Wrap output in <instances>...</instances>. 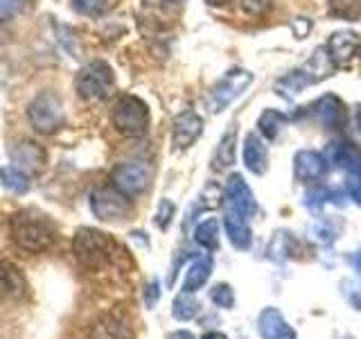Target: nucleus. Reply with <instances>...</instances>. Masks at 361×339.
<instances>
[{
  "instance_id": "obj_1",
  "label": "nucleus",
  "mask_w": 361,
  "mask_h": 339,
  "mask_svg": "<svg viewBox=\"0 0 361 339\" xmlns=\"http://www.w3.org/2000/svg\"><path fill=\"white\" fill-rule=\"evenodd\" d=\"M11 237L18 249L27 254H41L54 244L56 229L54 224L37 210H20L9 222Z\"/></svg>"
},
{
  "instance_id": "obj_2",
  "label": "nucleus",
  "mask_w": 361,
  "mask_h": 339,
  "mask_svg": "<svg viewBox=\"0 0 361 339\" xmlns=\"http://www.w3.org/2000/svg\"><path fill=\"white\" fill-rule=\"evenodd\" d=\"M73 251L86 269H99L102 265L111 263L113 251H116V242L102 231L82 229L75 235Z\"/></svg>"
},
{
  "instance_id": "obj_3",
  "label": "nucleus",
  "mask_w": 361,
  "mask_h": 339,
  "mask_svg": "<svg viewBox=\"0 0 361 339\" xmlns=\"http://www.w3.org/2000/svg\"><path fill=\"white\" fill-rule=\"evenodd\" d=\"M113 127L122 136H129V138L145 136L149 129V109L140 97L124 95L113 107Z\"/></svg>"
},
{
  "instance_id": "obj_4",
  "label": "nucleus",
  "mask_w": 361,
  "mask_h": 339,
  "mask_svg": "<svg viewBox=\"0 0 361 339\" xmlns=\"http://www.w3.org/2000/svg\"><path fill=\"white\" fill-rule=\"evenodd\" d=\"M27 120L37 133L50 136L54 131H59L66 122V113L59 95L45 90V93L34 97L27 107Z\"/></svg>"
},
{
  "instance_id": "obj_5",
  "label": "nucleus",
  "mask_w": 361,
  "mask_h": 339,
  "mask_svg": "<svg viewBox=\"0 0 361 339\" xmlns=\"http://www.w3.org/2000/svg\"><path fill=\"white\" fill-rule=\"evenodd\" d=\"M116 79H113V71L111 66L104 61H90L88 66H84L77 75V93L82 100L95 102V100H104L111 90Z\"/></svg>"
},
{
  "instance_id": "obj_6",
  "label": "nucleus",
  "mask_w": 361,
  "mask_h": 339,
  "mask_svg": "<svg viewBox=\"0 0 361 339\" xmlns=\"http://www.w3.org/2000/svg\"><path fill=\"white\" fill-rule=\"evenodd\" d=\"M253 82V75L244 71V68H233V71L226 73L217 84L212 86L210 95L206 100L208 111L210 113H219L226 107L231 105L233 100L240 97L244 90L248 88V84Z\"/></svg>"
},
{
  "instance_id": "obj_7",
  "label": "nucleus",
  "mask_w": 361,
  "mask_h": 339,
  "mask_svg": "<svg viewBox=\"0 0 361 339\" xmlns=\"http://www.w3.org/2000/svg\"><path fill=\"white\" fill-rule=\"evenodd\" d=\"M90 210L102 222H120L131 213V203L118 188H97L90 195Z\"/></svg>"
},
{
  "instance_id": "obj_8",
  "label": "nucleus",
  "mask_w": 361,
  "mask_h": 339,
  "mask_svg": "<svg viewBox=\"0 0 361 339\" xmlns=\"http://www.w3.org/2000/svg\"><path fill=\"white\" fill-rule=\"evenodd\" d=\"M149 179H152L149 165L142 163V161H131V163H122L113 170L111 184H113V188H118L122 195L135 197V195H140V192L147 190Z\"/></svg>"
},
{
  "instance_id": "obj_9",
  "label": "nucleus",
  "mask_w": 361,
  "mask_h": 339,
  "mask_svg": "<svg viewBox=\"0 0 361 339\" xmlns=\"http://www.w3.org/2000/svg\"><path fill=\"white\" fill-rule=\"evenodd\" d=\"M224 206H231L235 210L244 213L246 218H253L257 213V199L253 190L248 188L242 174H231L224 186Z\"/></svg>"
},
{
  "instance_id": "obj_10",
  "label": "nucleus",
  "mask_w": 361,
  "mask_h": 339,
  "mask_svg": "<svg viewBox=\"0 0 361 339\" xmlns=\"http://www.w3.org/2000/svg\"><path fill=\"white\" fill-rule=\"evenodd\" d=\"M325 161L332 167H341L348 174L361 172V150L355 143H330L325 147Z\"/></svg>"
},
{
  "instance_id": "obj_11",
  "label": "nucleus",
  "mask_w": 361,
  "mask_h": 339,
  "mask_svg": "<svg viewBox=\"0 0 361 339\" xmlns=\"http://www.w3.org/2000/svg\"><path fill=\"white\" fill-rule=\"evenodd\" d=\"M224 229H226V235H228V240L235 249H240V251H246L248 246L253 242V233H251V226H248V220L244 213L235 210L231 206H224Z\"/></svg>"
},
{
  "instance_id": "obj_12",
  "label": "nucleus",
  "mask_w": 361,
  "mask_h": 339,
  "mask_svg": "<svg viewBox=\"0 0 361 339\" xmlns=\"http://www.w3.org/2000/svg\"><path fill=\"white\" fill-rule=\"evenodd\" d=\"M203 131V120L197 116L192 109L180 111L174 118V131H172V141L176 150H188L190 145H195V141Z\"/></svg>"
},
{
  "instance_id": "obj_13",
  "label": "nucleus",
  "mask_w": 361,
  "mask_h": 339,
  "mask_svg": "<svg viewBox=\"0 0 361 339\" xmlns=\"http://www.w3.org/2000/svg\"><path fill=\"white\" fill-rule=\"evenodd\" d=\"M88 339H133V331L122 314L106 312L93 323Z\"/></svg>"
},
{
  "instance_id": "obj_14",
  "label": "nucleus",
  "mask_w": 361,
  "mask_h": 339,
  "mask_svg": "<svg viewBox=\"0 0 361 339\" xmlns=\"http://www.w3.org/2000/svg\"><path fill=\"white\" fill-rule=\"evenodd\" d=\"M257 333L262 339H298L278 308H264L257 316Z\"/></svg>"
},
{
  "instance_id": "obj_15",
  "label": "nucleus",
  "mask_w": 361,
  "mask_h": 339,
  "mask_svg": "<svg viewBox=\"0 0 361 339\" xmlns=\"http://www.w3.org/2000/svg\"><path fill=\"white\" fill-rule=\"evenodd\" d=\"M327 50H330L336 68L348 66L353 61V56L361 50V37L357 32H334L330 41H327Z\"/></svg>"
},
{
  "instance_id": "obj_16",
  "label": "nucleus",
  "mask_w": 361,
  "mask_h": 339,
  "mask_svg": "<svg viewBox=\"0 0 361 339\" xmlns=\"http://www.w3.org/2000/svg\"><path fill=\"white\" fill-rule=\"evenodd\" d=\"M310 113L327 129H338L345 122V107L336 95H323L321 100H316Z\"/></svg>"
},
{
  "instance_id": "obj_17",
  "label": "nucleus",
  "mask_w": 361,
  "mask_h": 339,
  "mask_svg": "<svg viewBox=\"0 0 361 339\" xmlns=\"http://www.w3.org/2000/svg\"><path fill=\"white\" fill-rule=\"evenodd\" d=\"M11 163H14V167L23 170L25 174L37 172V170H41L45 163V152L39 145H34L30 141H23V143H16L14 147H11Z\"/></svg>"
},
{
  "instance_id": "obj_18",
  "label": "nucleus",
  "mask_w": 361,
  "mask_h": 339,
  "mask_svg": "<svg viewBox=\"0 0 361 339\" xmlns=\"http://www.w3.org/2000/svg\"><path fill=\"white\" fill-rule=\"evenodd\" d=\"M242 158H244V165L251 170L253 174H264L269 170V150L255 131L246 136Z\"/></svg>"
},
{
  "instance_id": "obj_19",
  "label": "nucleus",
  "mask_w": 361,
  "mask_h": 339,
  "mask_svg": "<svg viewBox=\"0 0 361 339\" xmlns=\"http://www.w3.org/2000/svg\"><path fill=\"white\" fill-rule=\"evenodd\" d=\"M325 170H327L325 156L316 152L305 150L293 156V174H296L298 181H316L325 174Z\"/></svg>"
},
{
  "instance_id": "obj_20",
  "label": "nucleus",
  "mask_w": 361,
  "mask_h": 339,
  "mask_svg": "<svg viewBox=\"0 0 361 339\" xmlns=\"http://www.w3.org/2000/svg\"><path fill=\"white\" fill-rule=\"evenodd\" d=\"M25 278H23L20 269L9 265V263H0V301H14L20 299L25 294Z\"/></svg>"
},
{
  "instance_id": "obj_21",
  "label": "nucleus",
  "mask_w": 361,
  "mask_h": 339,
  "mask_svg": "<svg viewBox=\"0 0 361 339\" xmlns=\"http://www.w3.org/2000/svg\"><path fill=\"white\" fill-rule=\"evenodd\" d=\"M336 68V64L332 61L330 56V50H327V45H321V48H316L314 54L307 59V64H305L300 71L310 77V82L316 84V82H323V79H327L332 75V71Z\"/></svg>"
},
{
  "instance_id": "obj_22",
  "label": "nucleus",
  "mask_w": 361,
  "mask_h": 339,
  "mask_svg": "<svg viewBox=\"0 0 361 339\" xmlns=\"http://www.w3.org/2000/svg\"><path fill=\"white\" fill-rule=\"evenodd\" d=\"M212 269H214V263H212V258H210V256H201V258H197L195 263H192V265L188 267V271H185L183 292H190V294L199 292V290L210 280Z\"/></svg>"
},
{
  "instance_id": "obj_23",
  "label": "nucleus",
  "mask_w": 361,
  "mask_h": 339,
  "mask_svg": "<svg viewBox=\"0 0 361 339\" xmlns=\"http://www.w3.org/2000/svg\"><path fill=\"white\" fill-rule=\"evenodd\" d=\"M195 240L208 251H217L219 249V220L217 218H208L197 224L195 229Z\"/></svg>"
},
{
  "instance_id": "obj_24",
  "label": "nucleus",
  "mask_w": 361,
  "mask_h": 339,
  "mask_svg": "<svg viewBox=\"0 0 361 339\" xmlns=\"http://www.w3.org/2000/svg\"><path fill=\"white\" fill-rule=\"evenodd\" d=\"M285 124H287L285 113H280L276 109H267V111H262V116H259V120H257V129L264 138L276 141L280 136V131L285 129Z\"/></svg>"
},
{
  "instance_id": "obj_25",
  "label": "nucleus",
  "mask_w": 361,
  "mask_h": 339,
  "mask_svg": "<svg viewBox=\"0 0 361 339\" xmlns=\"http://www.w3.org/2000/svg\"><path fill=\"white\" fill-rule=\"evenodd\" d=\"M237 138H235V129H228L226 136L219 141L217 145V152L212 156V167L214 170H224V167H231L235 163V154H237Z\"/></svg>"
},
{
  "instance_id": "obj_26",
  "label": "nucleus",
  "mask_w": 361,
  "mask_h": 339,
  "mask_svg": "<svg viewBox=\"0 0 361 339\" xmlns=\"http://www.w3.org/2000/svg\"><path fill=\"white\" fill-rule=\"evenodd\" d=\"M327 11L341 20H361V0H327Z\"/></svg>"
},
{
  "instance_id": "obj_27",
  "label": "nucleus",
  "mask_w": 361,
  "mask_h": 339,
  "mask_svg": "<svg viewBox=\"0 0 361 339\" xmlns=\"http://www.w3.org/2000/svg\"><path fill=\"white\" fill-rule=\"evenodd\" d=\"M172 314L176 321H190L199 314V301L195 299V294L180 292L172 303Z\"/></svg>"
},
{
  "instance_id": "obj_28",
  "label": "nucleus",
  "mask_w": 361,
  "mask_h": 339,
  "mask_svg": "<svg viewBox=\"0 0 361 339\" xmlns=\"http://www.w3.org/2000/svg\"><path fill=\"white\" fill-rule=\"evenodd\" d=\"M0 184L11 192L23 195V192H27V188H30V179L23 170L11 165V167H0Z\"/></svg>"
},
{
  "instance_id": "obj_29",
  "label": "nucleus",
  "mask_w": 361,
  "mask_h": 339,
  "mask_svg": "<svg viewBox=\"0 0 361 339\" xmlns=\"http://www.w3.org/2000/svg\"><path fill=\"white\" fill-rule=\"evenodd\" d=\"M310 84H312V82H310V77L305 75L302 71H293V73H289L287 77H282L276 88H278L285 97H291V95L300 93V90H302L305 86H310Z\"/></svg>"
},
{
  "instance_id": "obj_30",
  "label": "nucleus",
  "mask_w": 361,
  "mask_h": 339,
  "mask_svg": "<svg viewBox=\"0 0 361 339\" xmlns=\"http://www.w3.org/2000/svg\"><path fill=\"white\" fill-rule=\"evenodd\" d=\"M293 246H296V242H293V237L287 233V231H278L274 233V240H271V258H278V260H285L293 254Z\"/></svg>"
},
{
  "instance_id": "obj_31",
  "label": "nucleus",
  "mask_w": 361,
  "mask_h": 339,
  "mask_svg": "<svg viewBox=\"0 0 361 339\" xmlns=\"http://www.w3.org/2000/svg\"><path fill=\"white\" fill-rule=\"evenodd\" d=\"M210 299L212 303L217 305V308H224V310H233L235 305V292L228 282H219V285H214L210 290Z\"/></svg>"
},
{
  "instance_id": "obj_32",
  "label": "nucleus",
  "mask_w": 361,
  "mask_h": 339,
  "mask_svg": "<svg viewBox=\"0 0 361 339\" xmlns=\"http://www.w3.org/2000/svg\"><path fill=\"white\" fill-rule=\"evenodd\" d=\"M336 233L338 231L332 226V222H319V224H314V229H312V237L321 244H332L336 240Z\"/></svg>"
},
{
  "instance_id": "obj_33",
  "label": "nucleus",
  "mask_w": 361,
  "mask_h": 339,
  "mask_svg": "<svg viewBox=\"0 0 361 339\" xmlns=\"http://www.w3.org/2000/svg\"><path fill=\"white\" fill-rule=\"evenodd\" d=\"M73 7L79 14L86 16H99L106 9V0H73Z\"/></svg>"
},
{
  "instance_id": "obj_34",
  "label": "nucleus",
  "mask_w": 361,
  "mask_h": 339,
  "mask_svg": "<svg viewBox=\"0 0 361 339\" xmlns=\"http://www.w3.org/2000/svg\"><path fill=\"white\" fill-rule=\"evenodd\" d=\"M174 203L169 199H163L161 203H158V213H156V226L158 229H167L169 224H172V218H174Z\"/></svg>"
},
{
  "instance_id": "obj_35",
  "label": "nucleus",
  "mask_w": 361,
  "mask_h": 339,
  "mask_svg": "<svg viewBox=\"0 0 361 339\" xmlns=\"http://www.w3.org/2000/svg\"><path fill=\"white\" fill-rule=\"evenodd\" d=\"M240 5L248 16H262L271 9L274 0H240Z\"/></svg>"
},
{
  "instance_id": "obj_36",
  "label": "nucleus",
  "mask_w": 361,
  "mask_h": 339,
  "mask_svg": "<svg viewBox=\"0 0 361 339\" xmlns=\"http://www.w3.org/2000/svg\"><path fill=\"white\" fill-rule=\"evenodd\" d=\"M23 9V0H0V23H7Z\"/></svg>"
},
{
  "instance_id": "obj_37",
  "label": "nucleus",
  "mask_w": 361,
  "mask_h": 339,
  "mask_svg": "<svg viewBox=\"0 0 361 339\" xmlns=\"http://www.w3.org/2000/svg\"><path fill=\"white\" fill-rule=\"evenodd\" d=\"M158 299H161V285H158V280H152L149 285L145 287V305L147 310H154L158 305Z\"/></svg>"
},
{
  "instance_id": "obj_38",
  "label": "nucleus",
  "mask_w": 361,
  "mask_h": 339,
  "mask_svg": "<svg viewBox=\"0 0 361 339\" xmlns=\"http://www.w3.org/2000/svg\"><path fill=\"white\" fill-rule=\"evenodd\" d=\"M343 287H345V299L348 303L353 305L355 310H361V290L357 285H353V282H343Z\"/></svg>"
},
{
  "instance_id": "obj_39",
  "label": "nucleus",
  "mask_w": 361,
  "mask_h": 339,
  "mask_svg": "<svg viewBox=\"0 0 361 339\" xmlns=\"http://www.w3.org/2000/svg\"><path fill=\"white\" fill-rule=\"evenodd\" d=\"M348 195L353 197L359 206H361V172L359 174H350V181H348Z\"/></svg>"
},
{
  "instance_id": "obj_40",
  "label": "nucleus",
  "mask_w": 361,
  "mask_h": 339,
  "mask_svg": "<svg viewBox=\"0 0 361 339\" xmlns=\"http://www.w3.org/2000/svg\"><path fill=\"white\" fill-rule=\"evenodd\" d=\"M291 30L296 32V37H298V39H305V37H307V32L312 30V23H310L307 18H302V16H300V18H296V20L291 23Z\"/></svg>"
},
{
  "instance_id": "obj_41",
  "label": "nucleus",
  "mask_w": 361,
  "mask_h": 339,
  "mask_svg": "<svg viewBox=\"0 0 361 339\" xmlns=\"http://www.w3.org/2000/svg\"><path fill=\"white\" fill-rule=\"evenodd\" d=\"M167 339H195V335L188 333V331H176L172 335H167Z\"/></svg>"
},
{
  "instance_id": "obj_42",
  "label": "nucleus",
  "mask_w": 361,
  "mask_h": 339,
  "mask_svg": "<svg viewBox=\"0 0 361 339\" xmlns=\"http://www.w3.org/2000/svg\"><path fill=\"white\" fill-rule=\"evenodd\" d=\"M353 267H355V271H357V274L361 276V249H359V251L353 256Z\"/></svg>"
},
{
  "instance_id": "obj_43",
  "label": "nucleus",
  "mask_w": 361,
  "mask_h": 339,
  "mask_svg": "<svg viewBox=\"0 0 361 339\" xmlns=\"http://www.w3.org/2000/svg\"><path fill=\"white\" fill-rule=\"evenodd\" d=\"M201 339H228L224 333H217V331H212V333H206Z\"/></svg>"
},
{
  "instance_id": "obj_44",
  "label": "nucleus",
  "mask_w": 361,
  "mask_h": 339,
  "mask_svg": "<svg viewBox=\"0 0 361 339\" xmlns=\"http://www.w3.org/2000/svg\"><path fill=\"white\" fill-rule=\"evenodd\" d=\"M206 3H208L210 7H224V5H228L231 0H206Z\"/></svg>"
},
{
  "instance_id": "obj_45",
  "label": "nucleus",
  "mask_w": 361,
  "mask_h": 339,
  "mask_svg": "<svg viewBox=\"0 0 361 339\" xmlns=\"http://www.w3.org/2000/svg\"><path fill=\"white\" fill-rule=\"evenodd\" d=\"M357 120H359V129H361V109H359V113H357Z\"/></svg>"
},
{
  "instance_id": "obj_46",
  "label": "nucleus",
  "mask_w": 361,
  "mask_h": 339,
  "mask_svg": "<svg viewBox=\"0 0 361 339\" xmlns=\"http://www.w3.org/2000/svg\"><path fill=\"white\" fill-rule=\"evenodd\" d=\"M169 3H183V0H169Z\"/></svg>"
}]
</instances>
